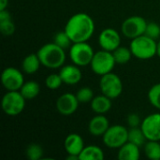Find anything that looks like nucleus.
Instances as JSON below:
<instances>
[{"mask_svg": "<svg viewBox=\"0 0 160 160\" xmlns=\"http://www.w3.org/2000/svg\"><path fill=\"white\" fill-rule=\"evenodd\" d=\"M112 54H113L116 64H119V65H125L128 63L131 57L133 56L130 48L124 47V46H119L117 49H115L112 52Z\"/></svg>", "mask_w": 160, "mask_h": 160, "instance_id": "5701e85b", "label": "nucleus"}, {"mask_svg": "<svg viewBox=\"0 0 160 160\" xmlns=\"http://www.w3.org/2000/svg\"><path fill=\"white\" fill-rule=\"evenodd\" d=\"M26 158L30 160H39L43 157V149L38 143H31L25 151Z\"/></svg>", "mask_w": 160, "mask_h": 160, "instance_id": "bb28decb", "label": "nucleus"}, {"mask_svg": "<svg viewBox=\"0 0 160 160\" xmlns=\"http://www.w3.org/2000/svg\"><path fill=\"white\" fill-rule=\"evenodd\" d=\"M99 87L101 93L111 99L117 98L123 92V82L120 77L112 71L101 76Z\"/></svg>", "mask_w": 160, "mask_h": 160, "instance_id": "6e6552de", "label": "nucleus"}, {"mask_svg": "<svg viewBox=\"0 0 160 160\" xmlns=\"http://www.w3.org/2000/svg\"><path fill=\"white\" fill-rule=\"evenodd\" d=\"M141 128L147 141H160V113L147 115L142 122Z\"/></svg>", "mask_w": 160, "mask_h": 160, "instance_id": "9b49d317", "label": "nucleus"}, {"mask_svg": "<svg viewBox=\"0 0 160 160\" xmlns=\"http://www.w3.org/2000/svg\"><path fill=\"white\" fill-rule=\"evenodd\" d=\"M64 30L73 43L85 42L92 38L95 32V22L90 15L79 12L68 19Z\"/></svg>", "mask_w": 160, "mask_h": 160, "instance_id": "f257e3e1", "label": "nucleus"}, {"mask_svg": "<svg viewBox=\"0 0 160 160\" xmlns=\"http://www.w3.org/2000/svg\"><path fill=\"white\" fill-rule=\"evenodd\" d=\"M79 104L80 102L76 95L72 93H65L57 98L56 110L60 114L69 116L78 110Z\"/></svg>", "mask_w": 160, "mask_h": 160, "instance_id": "ddd939ff", "label": "nucleus"}, {"mask_svg": "<svg viewBox=\"0 0 160 160\" xmlns=\"http://www.w3.org/2000/svg\"><path fill=\"white\" fill-rule=\"evenodd\" d=\"M53 42L58 45L59 47L63 48L64 50H67V49H69L72 45V41L70 39V38L68 36V34L64 31H61V32H58L55 34L54 36V38H53Z\"/></svg>", "mask_w": 160, "mask_h": 160, "instance_id": "cd10ccee", "label": "nucleus"}, {"mask_svg": "<svg viewBox=\"0 0 160 160\" xmlns=\"http://www.w3.org/2000/svg\"><path fill=\"white\" fill-rule=\"evenodd\" d=\"M15 24L10 13L7 10H0V31L4 36H11L15 32Z\"/></svg>", "mask_w": 160, "mask_h": 160, "instance_id": "6ab92c4d", "label": "nucleus"}, {"mask_svg": "<svg viewBox=\"0 0 160 160\" xmlns=\"http://www.w3.org/2000/svg\"><path fill=\"white\" fill-rule=\"evenodd\" d=\"M158 55L160 58V40L158 42Z\"/></svg>", "mask_w": 160, "mask_h": 160, "instance_id": "72a5a7b5", "label": "nucleus"}, {"mask_svg": "<svg viewBox=\"0 0 160 160\" xmlns=\"http://www.w3.org/2000/svg\"><path fill=\"white\" fill-rule=\"evenodd\" d=\"M40 65L41 63L38 54L30 53L23 58L22 62V69L26 74H34L38 70Z\"/></svg>", "mask_w": 160, "mask_h": 160, "instance_id": "aec40b11", "label": "nucleus"}, {"mask_svg": "<svg viewBox=\"0 0 160 160\" xmlns=\"http://www.w3.org/2000/svg\"><path fill=\"white\" fill-rule=\"evenodd\" d=\"M146 141H147V139H146L145 135L143 134L141 127L130 128L128 129V142L141 147L145 144Z\"/></svg>", "mask_w": 160, "mask_h": 160, "instance_id": "393cba45", "label": "nucleus"}, {"mask_svg": "<svg viewBox=\"0 0 160 160\" xmlns=\"http://www.w3.org/2000/svg\"><path fill=\"white\" fill-rule=\"evenodd\" d=\"M144 154L151 160H160L159 141H147L144 144Z\"/></svg>", "mask_w": 160, "mask_h": 160, "instance_id": "b1692460", "label": "nucleus"}, {"mask_svg": "<svg viewBox=\"0 0 160 160\" xmlns=\"http://www.w3.org/2000/svg\"><path fill=\"white\" fill-rule=\"evenodd\" d=\"M95 52L90 44L85 42L72 43L69 48V58L78 67H86L91 64Z\"/></svg>", "mask_w": 160, "mask_h": 160, "instance_id": "20e7f679", "label": "nucleus"}, {"mask_svg": "<svg viewBox=\"0 0 160 160\" xmlns=\"http://www.w3.org/2000/svg\"><path fill=\"white\" fill-rule=\"evenodd\" d=\"M25 100L20 91H8L2 98V110L8 116L19 115L24 110Z\"/></svg>", "mask_w": 160, "mask_h": 160, "instance_id": "423d86ee", "label": "nucleus"}, {"mask_svg": "<svg viewBox=\"0 0 160 160\" xmlns=\"http://www.w3.org/2000/svg\"><path fill=\"white\" fill-rule=\"evenodd\" d=\"M129 48L133 56L141 60H148L158 55L157 40L145 34L131 39Z\"/></svg>", "mask_w": 160, "mask_h": 160, "instance_id": "7ed1b4c3", "label": "nucleus"}, {"mask_svg": "<svg viewBox=\"0 0 160 160\" xmlns=\"http://www.w3.org/2000/svg\"><path fill=\"white\" fill-rule=\"evenodd\" d=\"M19 91L26 100H30V99H34L38 96L40 92V86L38 82L35 81H28L22 84V86Z\"/></svg>", "mask_w": 160, "mask_h": 160, "instance_id": "4be33fe9", "label": "nucleus"}, {"mask_svg": "<svg viewBox=\"0 0 160 160\" xmlns=\"http://www.w3.org/2000/svg\"><path fill=\"white\" fill-rule=\"evenodd\" d=\"M8 0H0V10H4L8 8Z\"/></svg>", "mask_w": 160, "mask_h": 160, "instance_id": "473e14b6", "label": "nucleus"}, {"mask_svg": "<svg viewBox=\"0 0 160 160\" xmlns=\"http://www.w3.org/2000/svg\"><path fill=\"white\" fill-rule=\"evenodd\" d=\"M102 141L108 148L119 149L128 142V130L122 125L112 126L102 136Z\"/></svg>", "mask_w": 160, "mask_h": 160, "instance_id": "0eeeda50", "label": "nucleus"}, {"mask_svg": "<svg viewBox=\"0 0 160 160\" xmlns=\"http://www.w3.org/2000/svg\"><path fill=\"white\" fill-rule=\"evenodd\" d=\"M148 100L152 106L160 110V82L154 84L148 91Z\"/></svg>", "mask_w": 160, "mask_h": 160, "instance_id": "a878e982", "label": "nucleus"}, {"mask_svg": "<svg viewBox=\"0 0 160 160\" xmlns=\"http://www.w3.org/2000/svg\"><path fill=\"white\" fill-rule=\"evenodd\" d=\"M147 26V22L142 16H130L127 18L121 26V31L123 35L130 39L144 35Z\"/></svg>", "mask_w": 160, "mask_h": 160, "instance_id": "1a4fd4ad", "label": "nucleus"}, {"mask_svg": "<svg viewBox=\"0 0 160 160\" xmlns=\"http://www.w3.org/2000/svg\"><path fill=\"white\" fill-rule=\"evenodd\" d=\"M64 147L68 155L79 156L84 148V142L81 135L77 133H71L65 139Z\"/></svg>", "mask_w": 160, "mask_h": 160, "instance_id": "dca6fc26", "label": "nucleus"}, {"mask_svg": "<svg viewBox=\"0 0 160 160\" xmlns=\"http://www.w3.org/2000/svg\"><path fill=\"white\" fill-rule=\"evenodd\" d=\"M42 66L55 69L64 66L66 61V50L56 45L54 42L44 44L37 52Z\"/></svg>", "mask_w": 160, "mask_h": 160, "instance_id": "f03ea898", "label": "nucleus"}, {"mask_svg": "<svg viewBox=\"0 0 160 160\" xmlns=\"http://www.w3.org/2000/svg\"><path fill=\"white\" fill-rule=\"evenodd\" d=\"M98 44L102 50L112 52L121 45V37L119 32L113 28L103 29L98 36Z\"/></svg>", "mask_w": 160, "mask_h": 160, "instance_id": "f8f14e48", "label": "nucleus"}, {"mask_svg": "<svg viewBox=\"0 0 160 160\" xmlns=\"http://www.w3.org/2000/svg\"><path fill=\"white\" fill-rule=\"evenodd\" d=\"M1 82L7 91H19L24 83V79L21 70L8 67L3 70Z\"/></svg>", "mask_w": 160, "mask_h": 160, "instance_id": "9d476101", "label": "nucleus"}, {"mask_svg": "<svg viewBox=\"0 0 160 160\" xmlns=\"http://www.w3.org/2000/svg\"><path fill=\"white\" fill-rule=\"evenodd\" d=\"M110 128L108 118L103 114H98L94 116L88 124V131L91 135L99 137L103 136Z\"/></svg>", "mask_w": 160, "mask_h": 160, "instance_id": "2eb2a0df", "label": "nucleus"}, {"mask_svg": "<svg viewBox=\"0 0 160 160\" xmlns=\"http://www.w3.org/2000/svg\"><path fill=\"white\" fill-rule=\"evenodd\" d=\"M127 122L129 128H138V127H141L142 125L141 118L137 113H130L127 118Z\"/></svg>", "mask_w": 160, "mask_h": 160, "instance_id": "2f4dec72", "label": "nucleus"}, {"mask_svg": "<svg viewBox=\"0 0 160 160\" xmlns=\"http://www.w3.org/2000/svg\"><path fill=\"white\" fill-rule=\"evenodd\" d=\"M63 83V81L59 75V73H52L47 76L45 79V85L50 90H56L58 89Z\"/></svg>", "mask_w": 160, "mask_h": 160, "instance_id": "c85d7f7f", "label": "nucleus"}, {"mask_svg": "<svg viewBox=\"0 0 160 160\" xmlns=\"http://www.w3.org/2000/svg\"><path fill=\"white\" fill-rule=\"evenodd\" d=\"M115 65L116 62L114 60L112 52L102 49L95 52L90 64L93 72L99 76H103L107 73L112 72Z\"/></svg>", "mask_w": 160, "mask_h": 160, "instance_id": "39448f33", "label": "nucleus"}, {"mask_svg": "<svg viewBox=\"0 0 160 160\" xmlns=\"http://www.w3.org/2000/svg\"><path fill=\"white\" fill-rule=\"evenodd\" d=\"M76 97L80 103H89L94 98V92L90 87H82L76 93Z\"/></svg>", "mask_w": 160, "mask_h": 160, "instance_id": "c756f323", "label": "nucleus"}, {"mask_svg": "<svg viewBox=\"0 0 160 160\" xmlns=\"http://www.w3.org/2000/svg\"><path fill=\"white\" fill-rule=\"evenodd\" d=\"M140 146L127 142L118 149L117 158L119 160H139L141 158Z\"/></svg>", "mask_w": 160, "mask_h": 160, "instance_id": "f3484780", "label": "nucleus"}, {"mask_svg": "<svg viewBox=\"0 0 160 160\" xmlns=\"http://www.w3.org/2000/svg\"><path fill=\"white\" fill-rule=\"evenodd\" d=\"M79 158L80 160H102L104 158V153L100 147L92 144L84 146Z\"/></svg>", "mask_w": 160, "mask_h": 160, "instance_id": "412c9836", "label": "nucleus"}, {"mask_svg": "<svg viewBox=\"0 0 160 160\" xmlns=\"http://www.w3.org/2000/svg\"><path fill=\"white\" fill-rule=\"evenodd\" d=\"M59 75L63 81V83L68 85H75L79 83L82 78V73L80 68L76 65H66L61 67Z\"/></svg>", "mask_w": 160, "mask_h": 160, "instance_id": "4468645a", "label": "nucleus"}, {"mask_svg": "<svg viewBox=\"0 0 160 160\" xmlns=\"http://www.w3.org/2000/svg\"><path fill=\"white\" fill-rule=\"evenodd\" d=\"M112 100L105 95L94 97L91 101V109L97 114H105L112 108Z\"/></svg>", "mask_w": 160, "mask_h": 160, "instance_id": "a211bd4d", "label": "nucleus"}, {"mask_svg": "<svg viewBox=\"0 0 160 160\" xmlns=\"http://www.w3.org/2000/svg\"><path fill=\"white\" fill-rule=\"evenodd\" d=\"M145 35H147L148 37L154 38V39H158L160 37V26L158 23L155 22H147V26L145 29Z\"/></svg>", "mask_w": 160, "mask_h": 160, "instance_id": "7c9ffc66", "label": "nucleus"}]
</instances>
